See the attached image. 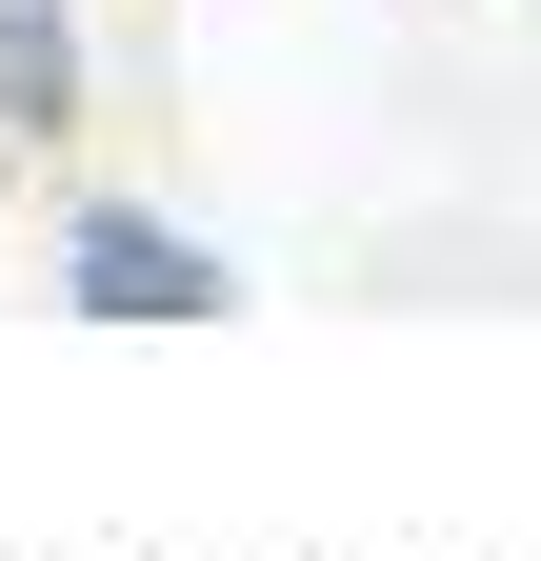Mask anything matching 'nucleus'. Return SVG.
<instances>
[{"label":"nucleus","instance_id":"nucleus-1","mask_svg":"<svg viewBox=\"0 0 541 561\" xmlns=\"http://www.w3.org/2000/svg\"><path fill=\"white\" fill-rule=\"evenodd\" d=\"M60 301H81V321H221L241 261L181 241L161 201H81V221H60Z\"/></svg>","mask_w":541,"mask_h":561},{"label":"nucleus","instance_id":"nucleus-2","mask_svg":"<svg viewBox=\"0 0 541 561\" xmlns=\"http://www.w3.org/2000/svg\"><path fill=\"white\" fill-rule=\"evenodd\" d=\"M60 121H81V21L0 0V140H60Z\"/></svg>","mask_w":541,"mask_h":561}]
</instances>
